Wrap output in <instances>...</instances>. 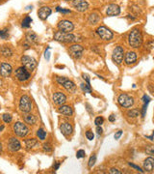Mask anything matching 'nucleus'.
<instances>
[{
  "instance_id": "1",
  "label": "nucleus",
  "mask_w": 154,
  "mask_h": 174,
  "mask_svg": "<svg viewBox=\"0 0 154 174\" xmlns=\"http://www.w3.org/2000/svg\"><path fill=\"white\" fill-rule=\"evenodd\" d=\"M128 43L133 48H138L141 47L143 44V35L141 31L137 28L132 30L128 36Z\"/></svg>"
},
{
  "instance_id": "2",
  "label": "nucleus",
  "mask_w": 154,
  "mask_h": 174,
  "mask_svg": "<svg viewBox=\"0 0 154 174\" xmlns=\"http://www.w3.org/2000/svg\"><path fill=\"white\" fill-rule=\"evenodd\" d=\"M54 39L56 41L65 43V44H69V43L77 41V37L75 35L71 33H66V32H62V31H57L54 34Z\"/></svg>"
},
{
  "instance_id": "3",
  "label": "nucleus",
  "mask_w": 154,
  "mask_h": 174,
  "mask_svg": "<svg viewBox=\"0 0 154 174\" xmlns=\"http://www.w3.org/2000/svg\"><path fill=\"white\" fill-rule=\"evenodd\" d=\"M19 109L23 113H29L32 109V100L29 96L24 95L20 98L19 101Z\"/></svg>"
},
{
  "instance_id": "4",
  "label": "nucleus",
  "mask_w": 154,
  "mask_h": 174,
  "mask_svg": "<svg viewBox=\"0 0 154 174\" xmlns=\"http://www.w3.org/2000/svg\"><path fill=\"white\" fill-rule=\"evenodd\" d=\"M14 133H15L17 136L19 137H24L29 134V129L25 124L21 122H16L14 125Z\"/></svg>"
},
{
  "instance_id": "5",
  "label": "nucleus",
  "mask_w": 154,
  "mask_h": 174,
  "mask_svg": "<svg viewBox=\"0 0 154 174\" xmlns=\"http://www.w3.org/2000/svg\"><path fill=\"white\" fill-rule=\"evenodd\" d=\"M31 74L29 72V70H27L25 67H19L16 70V77L17 80L20 81V82H24L30 79Z\"/></svg>"
},
{
  "instance_id": "6",
  "label": "nucleus",
  "mask_w": 154,
  "mask_h": 174,
  "mask_svg": "<svg viewBox=\"0 0 154 174\" xmlns=\"http://www.w3.org/2000/svg\"><path fill=\"white\" fill-rule=\"evenodd\" d=\"M96 33H97V35L102 39V40L104 41H110L113 39V33L112 31H111L110 29H108L107 27L105 26H100L98 27L97 29H96Z\"/></svg>"
},
{
  "instance_id": "7",
  "label": "nucleus",
  "mask_w": 154,
  "mask_h": 174,
  "mask_svg": "<svg viewBox=\"0 0 154 174\" xmlns=\"http://www.w3.org/2000/svg\"><path fill=\"white\" fill-rule=\"evenodd\" d=\"M21 63H22L23 67L29 71H33L37 67V61L33 57L28 55H23L21 57Z\"/></svg>"
},
{
  "instance_id": "8",
  "label": "nucleus",
  "mask_w": 154,
  "mask_h": 174,
  "mask_svg": "<svg viewBox=\"0 0 154 174\" xmlns=\"http://www.w3.org/2000/svg\"><path fill=\"white\" fill-rule=\"evenodd\" d=\"M119 104L122 106V108H131L134 105V99L128 96L127 94H121L119 99H117Z\"/></svg>"
},
{
  "instance_id": "9",
  "label": "nucleus",
  "mask_w": 154,
  "mask_h": 174,
  "mask_svg": "<svg viewBox=\"0 0 154 174\" xmlns=\"http://www.w3.org/2000/svg\"><path fill=\"white\" fill-rule=\"evenodd\" d=\"M69 51L73 58L79 59L82 56V53H83V51H84V48H83V47H81L80 45H72L69 47Z\"/></svg>"
},
{
  "instance_id": "10",
  "label": "nucleus",
  "mask_w": 154,
  "mask_h": 174,
  "mask_svg": "<svg viewBox=\"0 0 154 174\" xmlns=\"http://www.w3.org/2000/svg\"><path fill=\"white\" fill-rule=\"evenodd\" d=\"M74 28L73 23L69 20H61L58 23V29L59 31L66 32V33H70V31H72Z\"/></svg>"
},
{
  "instance_id": "11",
  "label": "nucleus",
  "mask_w": 154,
  "mask_h": 174,
  "mask_svg": "<svg viewBox=\"0 0 154 174\" xmlns=\"http://www.w3.org/2000/svg\"><path fill=\"white\" fill-rule=\"evenodd\" d=\"M123 54H124L123 48L121 47H117L113 51V55H112L113 61L117 64H120L123 60Z\"/></svg>"
},
{
  "instance_id": "12",
  "label": "nucleus",
  "mask_w": 154,
  "mask_h": 174,
  "mask_svg": "<svg viewBox=\"0 0 154 174\" xmlns=\"http://www.w3.org/2000/svg\"><path fill=\"white\" fill-rule=\"evenodd\" d=\"M72 6L78 12H85L89 8V4L85 0H73Z\"/></svg>"
},
{
  "instance_id": "13",
  "label": "nucleus",
  "mask_w": 154,
  "mask_h": 174,
  "mask_svg": "<svg viewBox=\"0 0 154 174\" xmlns=\"http://www.w3.org/2000/svg\"><path fill=\"white\" fill-rule=\"evenodd\" d=\"M12 72H13V68L9 63L4 62L0 65V76H1L2 77H10Z\"/></svg>"
},
{
  "instance_id": "14",
  "label": "nucleus",
  "mask_w": 154,
  "mask_h": 174,
  "mask_svg": "<svg viewBox=\"0 0 154 174\" xmlns=\"http://www.w3.org/2000/svg\"><path fill=\"white\" fill-rule=\"evenodd\" d=\"M52 100H53V103H54L55 105H62L66 103L67 97H66L65 94L62 93V92H56V93H54V95H53Z\"/></svg>"
},
{
  "instance_id": "15",
  "label": "nucleus",
  "mask_w": 154,
  "mask_h": 174,
  "mask_svg": "<svg viewBox=\"0 0 154 174\" xmlns=\"http://www.w3.org/2000/svg\"><path fill=\"white\" fill-rule=\"evenodd\" d=\"M8 148L11 152H16L21 148V145L16 137H11L8 142Z\"/></svg>"
},
{
  "instance_id": "16",
  "label": "nucleus",
  "mask_w": 154,
  "mask_h": 174,
  "mask_svg": "<svg viewBox=\"0 0 154 174\" xmlns=\"http://www.w3.org/2000/svg\"><path fill=\"white\" fill-rule=\"evenodd\" d=\"M50 15H51V9L47 6L42 7V8H40V10L38 11V16L42 20H45Z\"/></svg>"
},
{
  "instance_id": "17",
  "label": "nucleus",
  "mask_w": 154,
  "mask_h": 174,
  "mask_svg": "<svg viewBox=\"0 0 154 174\" xmlns=\"http://www.w3.org/2000/svg\"><path fill=\"white\" fill-rule=\"evenodd\" d=\"M120 8L116 4L109 5L108 8H107V11H106L107 16H109V17L117 16V15H120Z\"/></svg>"
},
{
  "instance_id": "18",
  "label": "nucleus",
  "mask_w": 154,
  "mask_h": 174,
  "mask_svg": "<svg viewBox=\"0 0 154 174\" xmlns=\"http://www.w3.org/2000/svg\"><path fill=\"white\" fill-rule=\"evenodd\" d=\"M60 130L64 136H70L73 132L72 126H71L69 123H63L62 125L60 126Z\"/></svg>"
},
{
  "instance_id": "19",
  "label": "nucleus",
  "mask_w": 154,
  "mask_h": 174,
  "mask_svg": "<svg viewBox=\"0 0 154 174\" xmlns=\"http://www.w3.org/2000/svg\"><path fill=\"white\" fill-rule=\"evenodd\" d=\"M136 60H137V54L134 51H129L125 54L124 62L126 65H132L136 62Z\"/></svg>"
},
{
  "instance_id": "20",
  "label": "nucleus",
  "mask_w": 154,
  "mask_h": 174,
  "mask_svg": "<svg viewBox=\"0 0 154 174\" xmlns=\"http://www.w3.org/2000/svg\"><path fill=\"white\" fill-rule=\"evenodd\" d=\"M144 169L148 172H151L154 169V159L152 157H148L145 160Z\"/></svg>"
},
{
  "instance_id": "21",
  "label": "nucleus",
  "mask_w": 154,
  "mask_h": 174,
  "mask_svg": "<svg viewBox=\"0 0 154 174\" xmlns=\"http://www.w3.org/2000/svg\"><path fill=\"white\" fill-rule=\"evenodd\" d=\"M62 85L67 91L69 92V93H73V92H75V90H76V85L74 84L73 81H71V80L67 79H66V81Z\"/></svg>"
},
{
  "instance_id": "22",
  "label": "nucleus",
  "mask_w": 154,
  "mask_h": 174,
  "mask_svg": "<svg viewBox=\"0 0 154 174\" xmlns=\"http://www.w3.org/2000/svg\"><path fill=\"white\" fill-rule=\"evenodd\" d=\"M59 112L65 116H71L73 114V109L69 105H61L59 108Z\"/></svg>"
},
{
  "instance_id": "23",
  "label": "nucleus",
  "mask_w": 154,
  "mask_h": 174,
  "mask_svg": "<svg viewBox=\"0 0 154 174\" xmlns=\"http://www.w3.org/2000/svg\"><path fill=\"white\" fill-rule=\"evenodd\" d=\"M26 40L29 43H31V44L37 45L39 43V37L37 36V34L34 33V32L29 31L26 33Z\"/></svg>"
},
{
  "instance_id": "24",
  "label": "nucleus",
  "mask_w": 154,
  "mask_h": 174,
  "mask_svg": "<svg viewBox=\"0 0 154 174\" xmlns=\"http://www.w3.org/2000/svg\"><path fill=\"white\" fill-rule=\"evenodd\" d=\"M0 53L5 58H10L13 56V51L10 48L6 47V45H3V47L0 48Z\"/></svg>"
},
{
  "instance_id": "25",
  "label": "nucleus",
  "mask_w": 154,
  "mask_h": 174,
  "mask_svg": "<svg viewBox=\"0 0 154 174\" xmlns=\"http://www.w3.org/2000/svg\"><path fill=\"white\" fill-rule=\"evenodd\" d=\"M24 121L25 123L29 124V125H35L37 123V118L33 114H27L24 116Z\"/></svg>"
},
{
  "instance_id": "26",
  "label": "nucleus",
  "mask_w": 154,
  "mask_h": 174,
  "mask_svg": "<svg viewBox=\"0 0 154 174\" xmlns=\"http://www.w3.org/2000/svg\"><path fill=\"white\" fill-rule=\"evenodd\" d=\"M38 143L39 142L37 139H35V138H29V139L25 140V147H26L27 149L34 148L35 146H37Z\"/></svg>"
},
{
  "instance_id": "27",
  "label": "nucleus",
  "mask_w": 154,
  "mask_h": 174,
  "mask_svg": "<svg viewBox=\"0 0 154 174\" xmlns=\"http://www.w3.org/2000/svg\"><path fill=\"white\" fill-rule=\"evenodd\" d=\"M143 100H144V105H143V110H142V115L143 117L145 116V112H146V108H148V105L150 101V99L148 96L145 95L144 97H143Z\"/></svg>"
},
{
  "instance_id": "28",
  "label": "nucleus",
  "mask_w": 154,
  "mask_h": 174,
  "mask_svg": "<svg viewBox=\"0 0 154 174\" xmlns=\"http://www.w3.org/2000/svg\"><path fill=\"white\" fill-rule=\"evenodd\" d=\"M32 22V19L30 17H25L23 20H22V22H21V26H22L23 28H29L30 27V24Z\"/></svg>"
},
{
  "instance_id": "29",
  "label": "nucleus",
  "mask_w": 154,
  "mask_h": 174,
  "mask_svg": "<svg viewBox=\"0 0 154 174\" xmlns=\"http://www.w3.org/2000/svg\"><path fill=\"white\" fill-rule=\"evenodd\" d=\"M37 136L39 137L40 140H44L46 137V132L42 129H39L37 131Z\"/></svg>"
},
{
  "instance_id": "30",
  "label": "nucleus",
  "mask_w": 154,
  "mask_h": 174,
  "mask_svg": "<svg viewBox=\"0 0 154 174\" xmlns=\"http://www.w3.org/2000/svg\"><path fill=\"white\" fill-rule=\"evenodd\" d=\"M98 19H99V17L96 14H92V15H90L89 17V22L92 24H95L98 21Z\"/></svg>"
},
{
  "instance_id": "31",
  "label": "nucleus",
  "mask_w": 154,
  "mask_h": 174,
  "mask_svg": "<svg viewBox=\"0 0 154 174\" xmlns=\"http://www.w3.org/2000/svg\"><path fill=\"white\" fill-rule=\"evenodd\" d=\"M81 89L83 90L85 93H92L91 85H89L87 83H82L81 84Z\"/></svg>"
},
{
  "instance_id": "32",
  "label": "nucleus",
  "mask_w": 154,
  "mask_h": 174,
  "mask_svg": "<svg viewBox=\"0 0 154 174\" xmlns=\"http://www.w3.org/2000/svg\"><path fill=\"white\" fill-rule=\"evenodd\" d=\"M95 162H96V156H95V155H92V157L90 158V160H89V164H88L89 168H92V166L95 165Z\"/></svg>"
},
{
  "instance_id": "33",
  "label": "nucleus",
  "mask_w": 154,
  "mask_h": 174,
  "mask_svg": "<svg viewBox=\"0 0 154 174\" xmlns=\"http://www.w3.org/2000/svg\"><path fill=\"white\" fill-rule=\"evenodd\" d=\"M8 37H9V32H8V30H7V29L0 30V38L6 40V39H8Z\"/></svg>"
},
{
  "instance_id": "34",
  "label": "nucleus",
  "mask_w": 154,
  "mask_h": 174,
  "mask_svg": "<svg viewBox=\"0 0 154 174\" xmlns=\"http://www.w3.org/2000/svg\"><path fill=\"white\" fill-rule=\"evenodd\" d=\"M2 119L5 123H11L13 118H12V116H11V114H7V113H5V114L2 115Z\"/></svg>"
},
{
  "instance_id": "35",
  "label": "nucleus",
  "mask_w": 154,
  "mask_h": 174,
  "mask_svg": "<svg viewBox=\"0 0 154 174\" xmlns=\"http://www.w3.org/2000/svg\"><path fill=\"white\" fill-rule=\"evenodd\" d=\"M145 153L148 155H154V145H148V146H146Z\"/></svg>"
},
{
  "instance_id": "36",
  "label": "nucleus",
  "mask_w": 154,
  "mask_h": 174,
  "mask_svg": "<svg viewBox=\"0 0 154 174\" xmlns=\"http://www.w3.org/2000/svg\"><path fill=\"white\" fill-rule=\"evenodd\" d=\"M127 115L129 117H133V118H135V117L139 116V111L137 110V109H132V110H129L127 112Z\"/></svg>"
},
{
  "instance_id": "37",
  "label": "nucleus",
  "mask_w": 154,
  "mask_h": 174,
  "mask_svg": "<svg viewBox=\"0 0 154 174\" xmlns=\"http://www.w3.org/2000/svg\"><path fill=\"white\" fill-rule=\"evenodd\" d=\"M56 11L57 12H60V13H62L64 14V15H66V14H70L71 13V11L70 10H66V9H63V8H61V7H56Z\"/></svg>"
},
{
  "instance_id": "38",
  "label": "nucleus",
  "mask_w": 154,
  "mask_h": 174,
  "mask_svg": "<svg viewBox=\"0 0 154 174\" xmlns=\"http://www.w3.org/2000/svg\"><path fill=\"white\" fill-rule=\"evenodd\" d=\"M103 122H104V119H103V117H96L95 120V124L96 126H101Z\"/></svg>"
},
{
  "instance_id": "39",
  "label": "nucleus",
  "mask_w": 154,
  "mask_h": 174,
  "mask_svg": "<svg viewBox=\"0 0 154 174\" xmlns=\"http://www.w3.org/2000/svg\"><path fill=\"white\" fill-rule=\"evenodd\" d=\"M42 147H44V150L46 151V152H51L52 151V145L50 143H44V145H42Z\"/></svg>"
},
{
  "instance_id": "40",
  "label": "nucleus",
  "mask_w": 154,
  "mask_h": 174,
  "mask_svg": "<svg viewBox=\"0 0 154 174\" xmlns=\"http://www.w3.org/2000/svg\"><path fill=\"white\" fill-rule=\"evenodd\" d=\"M86 137H87L89 140H92L95 137V134L92 131H87V132H86Z\"/></svg>"
},
{
  "instance_id": "41",
  "label": "nucleus",
  "mask_w": 154,
  "mask_h": 174,
  "mask_svg": "<svg viewBox=\"0 0 154 174\" xmlns=\"http://www.w3.org/2000/svg\"><path fill=\"white\" fill-rule=\"evenodd\" d=\"M85 156H86V153H85L84 150H78L77 151V153H76V158L77 159H82V158H84Z\"/></svg>"
},
{
  "instance_id": "42",
  "label": "nucleus",
  "mask_w": 154,
  "mask_h": 174,
  "mask_svg": "<svg viewBox=\"0 0 154 174\" xmlns=\"http://www.w3.org/2000/svg\"><path fill=\"white\" fill-rule=\"evenodd\" d=\"M66 77H56V80H57V82H58L60 85H62L64 82H65L66 81Z\"/></svg>"
},
{
  "instance_id": "43",
  "label": "nucleus",
  "mask_w": 154,
  "mask_h": 174,
  "mask_svg": "<svg viewBox=\"0 0 154 174\" xmlns=\"http://www.w3.org/2000/svg\"><path fill=\"white\" fill-rule=\"evenodd\" d=\"M128 165H129L131 166V168H135V169H137L138 171L142 172V173H144V170H142V168H139V166L135 165L134 164H131V162H128Z\"/></svg>"
},
{
  "instance_id": "44",
  "label": "nucleus",
  "mask_w": 154,
  "mask_h": 174,
  "mask_svg": "<svg viewBox=\"0 0 154 174\" xmlns=\"http://www.w3.org/2000/svg\"><path fill=\"white\" fill-rule=\"evenodd\" d=\"M110 173L111 174H121V172L120 171L119 169H117V168H111L110 169Z\"/></svg>"
},
{
  "instance_id": "45",
  "label": "nucleus",
  "mask_w": 154,
  "mask_h": 174,
  "mask_svg": "<svg viewBox=\"0 0 154 174\" xmlns=\"http://www.w3.org/2000/svg\"><path fill=\"white\" fill-rule=\"evenodd\" d=\"M83 79L86 80V82H87V84H89V85L91 84V82H90V77L88 76V74H83Z\"/></svg>"
},
{
  "instance_id": "46",
  "label": "nucleus",
  "mask_w": 154,
  "mask_h": 174,
  "mask_svg": "<svg viewBox=\"0 0 154 174\" xmlns=\"http://www.w3.org/2000/svg\"><path fill=\"white\" fill-rule=\"evenodd\" d=\"M121 134H122V131H119V132H117L116 134H115V139H119Z\"/></svg>"
},
{
  "instance_id": "47",
  "label": "nucleus",
  "mask_w": 154,
  "mask_h": 174,
  "mask_svg": "<svg viewBox=\"0 0 154 174\" xmlns=\"http://www.w3.org/2000/svg\"><path fill=\"white\" fill-rule=\"evenodd\" d=\"M102 132H103L102 128L100 127V126H97V128H96V133H97L98 136H100V134H102Z\"/></svg>"
},
{
  "instance_id": "48",
  "label": "nucleus",
  "mask_w": 154,
  "mask_h": 174,
  "mask_svg": "<svg viewBox=\"0 0 154 174\" xmlns=\"http://www.w3.org/2000/svg\"><path fill=\"white\" fill-rule=\"evenodd\" d=\"M45 59L47 60V61H48V60L50 59V52H49V48H47V51H45Z\"/></svg>"
},
{
  "instance_id": "49",
  "label": "nucleus",
  "mask_w": 154,
  "mask_h": 174,
  "mask_svg": "<svg viewBox=\"0 0 154 174\" xmlns=\"http://www.w3.org/2000/svg\"><path fill=\"white\" fill-rule=\"evenodd\" d=\"M115 120H116V116H115L114 114L110 115V117H109V121H110V122H114Z\"/></svg>"
},
{
  "instance_id": "50",
  "label": "nucleus",
  "mask_w": 154,
  "mask_h": 174,
  "mask_svg": "<svg viewBox=\"0 0 154 174\" xmlns=\"http://www.w3.org/2000/svg\"><path fill=\"white\" fill-rule=\"evenodd\" d=\"M59 166H60V162H56L55 165H53V168H54V170H57V169L59 168Z\"/></svg>"
},
{
  "instance_id": "51",
  "label": "nucleus",
  "mask_w": 154,
  "mask_h": 174,
  "mask_svg": "<svg viewBox=\"0 0 154 174\" xmlns=\"http://www.w3.org/2000/svg\"><path fill=\"white\" fill-rule=\"evenodd\" d=\"M2 150V144H1V142H0V151Z\"/></svg>"
},
{
  "instance_id": "52",
  "label": "nucleus",
  "mask_w": 154,
  "mask_h": 174,
  "mask_svg": "<svg viewBox=\"0 0 154 174\" xmlns=\"http://www.w3.org/2000/svg\"><path fill=\"white\" fill-rule=\"evenodd\" d=\"M65 1H69V0H65Z\"/></svg>"
},
{
  "instance_id": "53",
  "label": "nucleus",
  "mask_w": 154,
  "mask_h": 174,
  "mask_svg": "<svg viewBox=\"0 0 154 174\" xmlns=\"http://www.w3.org/2000/svg\"><path fill=\"white\" fill-rule=\"evenodd\" d=\"M1 1H3V0H0V2H1Z\"/></svg>"
}]
</instances>
